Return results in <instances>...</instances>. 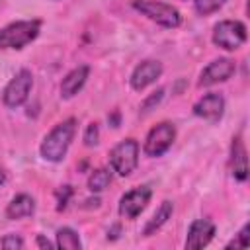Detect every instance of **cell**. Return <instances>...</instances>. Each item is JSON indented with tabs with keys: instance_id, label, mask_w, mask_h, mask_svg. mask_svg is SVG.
<instances>
[{
	"instance_id": "7c38bea8",
	"label": "cell",
	"mask_w": 250,
	"mask_h": 250,
	"mask_svg": "<svg viewBox=\"0 0 250 250\" xmlns=\"http://www.w3.org/2000/svg\"><path fill=\"white\" fill-rule=\"evenodd\" d=\"M193 113L207 121H219L225 113V98L217 92H209L193 104Z\"/></svg>"
},
{
	"instance_id": "7a4b0ae2",
	"label": "cell",
	"mask_w": 250,
	"mask_h": 250,
	"mask_svg": "<svg viewBox=\"0 0 250 250\" xmlns=\"http://www.w3.org/2000/svg\"><path fill=\"white\" fill-rule=\"evenodd\" d=\"M41 31L39 20H20L0 29V49H23Z\"/></svg>"
},
{
	"instance_id": "603a6c76",
	"label": "cell",
	"mask_w": 250,
	"mask_h": 250,
	"mask_svg": "<svg viewBox=\"0 0 250 250\" xmlns=\"http://www.w3.org/2000/svg\"><path fill=\"white\" fill-rule=\"evenodd\" d=\"M162 98H164V88H158L156 92H152V94L141 104V109H143V111H150V109H154V105H158Z\"/></svg>"
},
{
	"instance_id": "2e32d148",
	"label": "cell",
	"mask_w": 250,
	"mask_h": 250,
	"mask_svg": "<svg viewBox=\"0 0 250 250\" xmlns=\"http://www.w3.org/2000/svg\"><path fill=\"white\" fill-rule=\"evenodd\" d=\"M172 211H174V205H172V201H162L160 203V207L154 211V215L148 219V223H146V227L143 229V234L145 236H150V234H154L162 225H166V221L172 217Z\"/></svg>"
},
{
	"instance_id": "5bb4252c",
	"label": "cell",
	"mask_w": 250,
	"mask_h": 250,
	"mask_svg": "<svg viewBox=\"0 0 250 250\" xmlns=\"http://www.w3.org/2000/svg\"><path fill=\"white\" fill-rule=\"evenodd\" d=\"M230 172H232V178L238 182H244L248 178V158H246V148L240 135H236L230 145Z\"/></svg>"
},
{
	"instance_id": "7402d4cb",
	"label": "cell",
	"mask_w": 250,
	"mask_h": 250,
	"mask_svg": "<svg viewBox=\"0 0 250 250\" xmlns=\"http://www.w3.org/2000/svg\"><path fill=\"white\" fill-rule=\"evenodd\" d=\"M100 141V129L98 123H88L86 131H84V145L86 146H96Z\"/></svg>"
},
{
	"instance_id": "9c48e42d",
	"label": "cell",
	"mask_w": 250,
	"mask_h": 250,
	"mask_svg": "<svg viewBox=\"0 0 250 250\" xmlns=\"http://www.w3.org/2000/svg\"><path fill=\"white\" fill-rule=\"evenodd\" d=\"M236 70V62L229 57H221V59H215L211 61L199 74V80H197V86H213V84H219V82H225L229 80Z\"/></svg>"
},
{
	"instance_id": "30bf717a",
	"label": "cell",
	"mask_w": 250,
	"mask_h": 250,
	"mask_svg": "<svg viewBox=\"0 0 250 250\" xmlns=\"http://www.w3.org/2000/svg\"><path fill=\"white\" fill-rule=\"evenodd\" d=\"M160 74H162V62L154 59H146L135 66V70L131 72L129 84L135 92H143L145 88L154 84L160 78Z\"/></svg>"
},
{
	"instance_id": "d4e9b609",
	"label": "cell",
	"mask_w": 250,
	"mask_h": 250,
	"mask_svg": "<svg viewBox=\"0 0 250 250\" xmlns=\"http://www.w3.org/2000/svg\"><path fill=\"white\" fill-rule=\"evenodd\" d=\"M35 244H37V248H45V250H49V248H55V244H53L49 238H45L43 234H37V238H35Z\"/></svg>"
},
{
	"instance_id": "3957f363",
	"label": "cell",
	"mask_w": 250,
	"mask_h": 250,
	"mask_svg": "<svg viewBox=\"0 0 250 250\" xmlns=\"http://www.w3.org/2000/svg\"><path fill=\"white\" fill-rule=\"evenodd\" d=\"M141 16L148 18L150 21L166 27V29H174L182 23V14L176 6L166 4V2H158V0H133L131 4Z\"/></svg>"
},
{
	"instance_id": "ac0fdd59",
	"label": "cell",
	"mask_w": 250,
	"mask_h": 250,
	"mask_svg": "<svg viewBox=\"0 0 250 250\" xmlns=\"http://www.w3.org/2000/svg\"><path fill=\"white\" fill-rule=\"evenodd\" d=\"M111 184V172L107 168H98L90 174L88 178V189L98 193V191H104L107 186Z\"/></svg>"
},
{
	"instance_id": "ffe728a7",
	"label": "cell",
	"mask_w": 250,
	"mask_h": 250,
	"mask_svg": "<svg viewBox=\"0 0 250 250\" xmlns=\"http://www.w3.org/2000/svg\"><path fill=\"white\" fill-rule=\"evenodd\" d=\"M72 193H74V189H72V186H68V184H66V186L57 188V191H55V199H57V211L66 209V205H68V201H70Z\"/></svg>"
},
{
	"instance_id": "4fadbf2b",
	"label": "cell",
	"mask_w": 250,
	"mask_h": 250,
	"mask_svg": "<svg viewBox=\"0 0 250 250\" xmlns=\"http://www.w3.org/2000/svg\"><path fill=\"white\" fill-rule=\"evenodd\" d=\"M88 74H90V66H88V64H80V66L72 68V70L62 78V82H61V98H64V100L74 98V96L82 90V86L86 84Z\"/></svg>"
},
{
	"instance_id": "cb8c5ba5",
	"label": "cell",
	"mask_w": 250,
	"mask_h": 250,
	"mask_svg": "<svg viewBox=\"0 0 250 250\" xmlns=\"http://www.w3.org/2000/svg\"><path fill=\"white\" fill-rule=\"evenodd\" d=\"M0 246L2 248H10V250H16V248H23V240L18 234H6L0 240Z\"/></svg>"
},
{
	"instance_id": "4316f807",
	"label": "cell",
	"mask_w": 250,
	"mask_h": 250,
	"mask_svg": "<svg viewBox=\"0 0 250 250\" xmlns=\"http://www.w3.org/2000/svg\"><path fill=\"white\" fill-rule=\"evenodd\" d=\"M4 182H6V172H4V168L0 166V186H2Z\"/></svg>"
},
{
	"instance_id": "44dd1931",
	"label": "cell",
	"mask_w": 250,
	"mask_h": 250,
	"mask_svg": "<svg viewBox=\"0 0 250 250\" xmlns=\"http://www.w3.org/2000/svg\"><path fill=\"white\" fill-rule=\"evenodd\" d=\"M250 225H244L242 229H240V232L236 234V238H232L229 244H227V248H234V250H242V248H248V244H250Z\"/></svg>"
},
{
	"instance_id": "9a60e30c",
	"label": "cell",
	"mask_w": 250,
	"mask_h": 250,
	"mask_svg": "<svg viewBox=\"0 0 250 250\" xmlns=\"http://www.w3.org/2000/svg\"><path fill=\"white\" fill-rule=\"evenodd\" d=\"M35 213V199L29 193H18L6 205V217L12 221L31 217Z\"/></svg>"
},
{
	"instance_id": "6da1fadb",
	"label": "cell",
	"mask_w": 250,
	"mask_h": 250,
	"mask_svg": "<svg viewBox=\"0 0 250 250\" xmlns=\"http://www.w3.org/2000/svg\"><path fill=\"white\" fill-rule=\"evenodd\" d=\"M74 133H76V119L74 117H68V119L57 123L45 135V139L39 146V154L49 162H61L68 152V146L74 139Z\"/></svg>"
},
{
	"instance_id": "ba28073f",
	"label": "cell",
	"mask_w": 250,
	"mask_h": 250,
	"mask_svg": "<svg viewBox=\"0 0 250 250\" xmlns=\"http://www.w3.org/2000/svg\"><path fill=\"white\" fill-rule=\"evenodd\" d=\"M150 197H152L150 186H137V188H133L121 195L117 211L123 219H137L145 211V207L148 205Z\"/></svg>"
},
{
	"instance_id": "277c9868",
	"label": "cell",
	"mask_w": 250,
	"mask_h": 250,
	"mask_svg": "<svg viewBox=\"0 0 250 250\" xmlns=\"http://www.w3.org/2000/svg\"><path fill=\"white\" fill-rule=\"evenodd\" d=\"M139 143L135 139H123L109 150V166L119 176L127 178L139 166Z\"/></svg>"
},
{
	"instance_id": "52a82bcc",
	"label": "cell",
	"mask_w": 250,
	"mask_h": 250,
	"mask_svg": "<svg viewBox=\"0 0 250 250\" xmlns=\"http://www.w3.org/2000/svg\"><path fill=\"white\" fill-rule=\"evenodd\" d=\"M174 139H176V127H174V123L162 121V123L154 125V127L148 131V135H146V139H145V145H143V150H145V154L150 156V158L162 156V154L172 146Z\"/></svg>"
},
{
	"instance_id": "d6986e66",
	"label": "cell",
	"mask_w": 250,
	"mask_h": 250,
	"mask_svg": "<svg viewBox=\"0 0 250 250\" xmlns=\"http://www.w3.org/2000/svg\"><path fill=\"white\" fill-rule=\"evenodd\" d=\"M227 0H193V8L199 16H209L213 12H217L219 8H223Z\"/></svg>"
},
{
	"instance_id": "8992f818",
	"label": "cell",
	"mask_w": 250,
	"mask_h": 250,
	"mask_svg": "<svg viewBox=\"0 0 250 250\" xmlns=\"http://www.w3.org/2000/svg\"><path fill=\"white\" fill-rule=\"evenodd\" d=\"M33 88V74L27 68H21L14 74V78L6 84V88L2 90V102L6 107L16 109L20 105L25 104V100L29 98V92Z\"/></svg>"
},
{
	"instance_id": "8fae6325",
	"label": "cell",
	"mask_w": 250,
	"mask_h": 250,
	"mask_svg": "<svg viewBox=\"0 0 250 250\" xmlns=\"http://www.w3.org/2000/svg\"><path fill=\"white\" fill-rule=\"evenodd\" d=\"M217 229L215 223L209 219H195L189 229H188V236H186V250H199L203 246H207L213 236H215Z\"/></svg>"
},
{
	"instance_id": "e0dca14e",
	"label": "cell",
	"mask_w": 250,
	"mask_h": 250,
	"mask_svg": "<svg viewBox=\"0 0 250 250\" xmlns=\"http://www.w3.org/2000/svg\"><path fill=\"white\" fill-rule=\"evenodd\" d=\"M55 236H57V242H55L57 248H64V250H80L82 248V242H80L78 232L72 230L70 227L59 229Z\"/></svg>"
},
{
	"instance_id": "5b68a950",
	"label": "cell",
	"mask_w": 250,
	"mask_h": 250,
	"mask_svg": "<svg viewBox=\"0 0 250 250\" xmlns=\"http://www.w3.org/2000/svg\"><path fill=\"white\" fill-rule=\"evenodd\" d=\"M213 43L225 51H236L240 49L246 39H248V33H246V25L238 20H223L219 23H215L213 27Z\"/></svg>"
},
{
	"instance_id": "484cf974",
	"label": "cell",
	"mask_w": 250,
	"mask_h": 250,
	"mask_svg": "<svg viewBox=\"0 0 250 250\" xmlns=\"http://www.w3.org/2000/svg\"><path fill=\"white\" fill-rule=\"evenodd\" d=\"M107 119H109V121H111V123H113V125H111V127H119V113H117V111H115V113H113V115H109V117H107Z\"/></svg>"
}]
</instances>
